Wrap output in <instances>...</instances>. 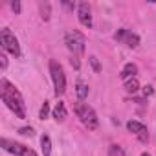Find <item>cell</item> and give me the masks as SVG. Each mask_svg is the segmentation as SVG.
I'll use <instances>...</instances> for the list:
<instances>
[{"label": "cell", "instance_id": "obj_1", "mask_svg": "<svg viewBox=\"0 0 156 156\" xmlns=\"http://www.w3.org/2000/svg\"><path fill=\"white\" fill-rule=\"evenodd\" d=\"M0 94H2V101L6 103V107L20 119L26 118V105H24V99L20 96V92L6 79L2 77L0 79Z\"/></svg>", "mask_w": 156, "mask_h": 156}, {"label": "cell", "instance_id": "obj_2", "mask_svg": "<svg viewBox=\"0 0 156 156\" xmlns=\"http://www.w3.org/2000/svg\"><path fill=\"white\" fill-rule=\"evenodd\" d=\"M73 112L77 114V118L81 119V123H83L88 130H96V129H98L99 119H98L96 110H94L90 105H87V103H83V101H77V103L73 105Z\"/></svg>", "mask_w": 156, "mask_h": 156}, {"label": "cell", "instance_id": "obj_3", "mask_svg": "<svg viewBox=\"0 0 156 156\" xmlns=\"http://www.w3.org/2000/svg\"><path fill=\"white\" fill-rule=\"evenodd\" d=\"M64 42H66L68 50L72 51V55H75V57H81L83 55L85 46H87V39H85V35L81 31H75V30L68 31L64 35Z\"/></svg>", "mask_w": 156, "mask_h": 156}, {"label": "cell", "instance_id": "obj_4", "mask_svg": "<svg viewBox=\"0 0 156 156\" xmlns=\"http://www.w3.org/2000/svg\"><path fill=\"white\" fill-rule=\"evenodd\" d=\"M50 73H51V81H53V92L55 96H62L66 90V77H64V70L62 66L51 59L50 61Z\"/></svg>", "mask_w": 156, "mask_h": 156}, {"label": "cell", "instance_id": "obj_5", "mask_svg": "<svg viewBox=\"0 0 156 156\" xmlns=\"http://www.w3.org/2000/svg\"><path fill=\"white\" fill-rule=\"evenodd\" d=\"M0 44H2V50L15 55V57H20V44H19V39L15 37V33L8 28L0 30Z\"/></svg>", "mask_w": 156, "mask_h": 156}, {"label": "cell", "instance_id": "obj_6", "mask_svg": "<svg viewBox=\"0 0 156 156\" xmlns=\"http://www.w3.org/2000/svg\"><path fill=\"white\" fill-rule=\"evenodd\" d=\"M0 145H2V149L6 152H11L15 156H37V152L31 149V147H26L22 143H17V141H11L8 138H2V141H0Z\"/></svg>", "mask_w": 156, "mask_h": 156}, {"label": "cell", "instance_id": "obj_7", "mask_svg": "<svg viewBox=\"0 0 156 156\" xmlns=\"http://www.w3.org/2000/svg\"><path fill=\"white\" fill-rule=\"evenodd\" d=\"M114 41L119 42V44H125L129 48H138L140 46V37L136 33H132L130 30H127V28H119L114 33Z\"/></svg>", "mask_w": 156, "mask_h": 156}, {"label": "cell", "instance_id": "obj_8", "mask_svg": "<svg viewBox=\"0 0 156 156\" xmlns=\"http://www.w3.org/2000/svg\"><path fill=\"white\" fill-rule=\"evenodd\" d=\"M127 130H129L130 134H134L141 143H147V141H149V130H147V127H145L141 121H136V119L127 121Z\"/></svg>", "mask_w": 156, "mask_h": 156}, {"label": "cell", "instance_id": "obj_9", "mask_svg": "<svg viewBox=\"0 0 156 156\" xmlns=\"http://www.w3.org/2000/svg\"><path fill=\"white\" fill-rule=\"evenodd\" d=\"M77 17H79V22L85 28H92V9L87 2H81L77 6Z\"/></svg>", "mask_w": 156, "mask_h": 156}, {"label": "cell", "instance_id": "obj_10", "mask_svg": "<svg viewBox=\"0 0 156 156\" xmlns=\"http://www.w3.org/2000/svg\"><path fill=\"white\" fill-rule=\"evenodd\" d=\"M136 73H138V66H136L134 62H127V64L121 68L119 77H121L123 81H127V79H132V77H136Z\"/></svg>", "mask_w": 156, "mask_h": 156}, {"label": "cell", "instance_id": "obj_11", "mask_svg": "<svg viewBox=\"0 0 156 156\" xmlns=\"http://www.w3.org/2000/svg\"><path fill=\"white\" fill-rule=\"evenodd\" d=\"M51 118H53L57 123H62V121L66 119V107H64L62 101H59V103L53 107V110H51Z\"/></svg>", "mask_w": 156, "mask_h": 156}, {"label": "cell", "instance_id": "obj_12", "mask_svg": "<svg viewBox=\"0 0 156 156\" xmlns=\"http://www.w3.org/2000/svg\"><path fill=\"white\" fill-rule=\"evenodd\" d=\"M75 94H77V98H79V101H85L88 98V85L79 79L75 83Z\"/></svg>", "mask_w": 156, "mask_h": 156}, {"label": "cell", "instance_id": "obj_13", "mask_svg": "<svg viewBox=\"0 0 156 156\" xmlns=\"http://www.w3.org/2000/svg\"><path fill=\"white\" fill-rule=\"evenodd\" d=\"M39 13H41V19L44 22H48L50 17H51V6H50V2H39Z\"/></svg>", "mask_w": 156, "mask_h": 156}, {"label": "cell", "instance_id": "obj_14", "mask_svg": "<svg viewBox=\"0 0 156 156\" xmlns=\"http://www.w3.org/2000/svg\"><path fill=\"white\" fill-rule=\"evenodd\" d=\"M41 149H42V156H51V140L48 134L41 136Z\"/></svg>", "mask_w": 156, "mask_h": 156}, {"label": "cell", "instance_id": "obj_15", "mask_svg": "<svg viewBox=\"0 0 156 156\" xmlns=\"http://www.w3.org/2000/svg\"><path fill=\"white\" fill-rule=\"evenodd\" d=\"M123 87H125V90H127L129 94H136V92L140 90V81L136 79V77H132V79H127V81H125Z\"/></svg>", "mask_w": 156, "mask_h": 156}, {"label": "cell", "instance_id": "obj_16", "mask_svg": "<svg viewBox=\"0 0 156 156\" xmlns=\"http://www.w3.org/2000/svg\"><path fill=\"white\" fill-rule=\"evenodd\" d=\"M108 156H125V151L119 147V145H110L108 147Z\"/></svg>", "mask_w": 156, "mask_h": 156}, {"label": "cell", "instance_id": "obj_17", "mask_svg": "<svg viewBox=\"0 0 156 156\" xmlns=\"http://www.w3.org/2000/svg\"><path fill=\"white\" fill-rule=\"evenodd\" d=\"M88 62H90V66H92V70H94L96 73L101 72V64H99V61H98L96 55H90V57H88Z\"/></svg>", "mask_w": 156, "mask_h": 156}, {"label": "cell", "instance_id": "obj_18", "mask_svg": "<svg viewBox=\"0 0 156 156\" xmlns=\"http://www.w3.org/2000/svg\"><path fill=\"white\" fill-rule=\"evenodd\" d=\"M48 114H50V105H48V101H44V103H42V107H41L39 118H41V119H46V118H48Z\"/></svg>", "mask_w": 156, "mask_h": 156}, {"label": "cell", "instance_id": "obj_19", "mask_svg": "<svg viewBox=\"0 0 156 156\" xmlns=\"http://www.w3.org/2000/svg\"><path fill=\"white\" fill-rule=\"evenodd\" d=\"M19 134H20V136H30V138H31V136L35 134V130H33V127H20V129H19Z\"/></svg>", "mask_w": 156, "mask_h": 156}, {"label": "cell", "instance_id": "obj_20", "mask_svg": "<svg viewBox=\"0 0 156 156\" xmlns=\"http://www.w3.org/2000/svg\"><path fill=\"white\" fill-rule=\"evenodd\" d=\"M11 9L15 11V15L20 13V2H19V0H13V2H11Z\"/></svg>", "mask_w": 156, "mask_h": 156}, {"label": "cell", "instance_id": "obj_21", "mask_svg": "<svg viewBox=\"0 0 156 156\" xmlns=\"http://www.w3.org/2000/svg\"><path fill=\"white\" fill-rule=\"evenodd\" d=\"M154 94V88L151 87V85H147V87H143V96L147 98V96H152Z\"/></svg>", "mask_w": 156, "mask_h": 156}, {"label": "cell", "instance_id": "obj_22", "mask_svg": "<svg viewBox=\"0 0 156 156\" xmlns=\"http://www.w3.org/2000/svg\"><path fill=\"white\" fill-rule=\"evenodd\" d=\"M0 66H2V70H6V68H8V59H6V55H4V53L0 55Z\"/></svg>", "mask_w": 156, "mask_h": 156}, {"label": "cell", "instance_id": "obj_23", "mask_svg": "<svg viewBox=\"0 0 156 156\" xmlns=\"http://www.w3.org/2000/svg\"><path fill=\"white\" fill-rule=\"evenodd\" d=\"M62 6H64L66 9H73V8H75V4H72V2H62Z\"/></svg>", "mask_w": 156, "mask_h": 156}, {"label": "cell", "instance_id": "obj_24", "mask_svg": "<svg viewBox=\"0 0 156 156\" xmlns=\"http://www.w3.org/2000/svg\"><path fill=\"white\" fill-rule=\"evenodd\" d=\"M141 156H151V154L149 152H141Z\"/></svg>", "mask_w": 156, "mask_h": 156}]
</instances>
